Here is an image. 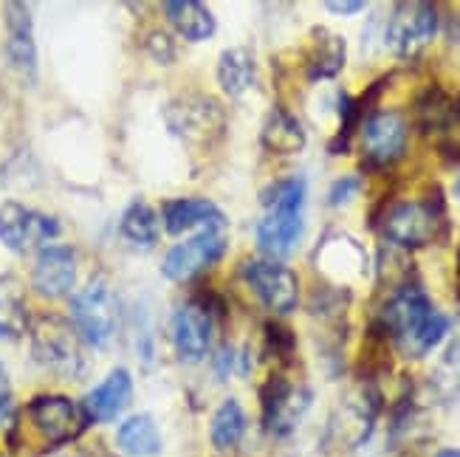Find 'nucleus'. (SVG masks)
Instances as JSON below:
<instances>
[{"instance_id":"1","label":"nucleus","mask_w":460,"mask_h":457,"mask_svg":"<svg viewBox=\"0 0 460 457\" xmlns=\"http://www.w3.org/2000/svg\"><path fill=\"white\" fill-rule=\"evenodd\" d=\"M376 328L410 359H424L449 336V316L435 308L421 283H402L378 311Z\"/></svg>"},{"instance_id":"2","label":"nucleus","mask_w":460,"mask_h":457,"mask_svg":"<svg viewBox=\"0 0 460 457\" xmlns=\"http://www.w3.org/2000/svg\"><path fill=\"white\" fill-rule=\"evenodd\" d=\"M305 201L308 184L303 175H288L260 195V204L266 207V212L260 217L254 237L260 251L269 254V260H286L303 243Z\"/></svg>"},{"instance_id":"3","label":"nucleus","mask_w":460,"mask_h":457,"mask_svg":"<svg viewBox=\"0 0 460 457\" xmlns=\"http://www.w3.org/2000/svg\"><path fill=\"white\" fill-rule=\"evenodd\" d=\"M385 241L398 249H424L435 237L447 234V201L444 189L432 187V195L421 198V201H395L382 212L378 221Z\"/></svg>"},{"instance_id":"4","label":"nucleus","mask_w":460,"mask_h":457,"mask_svg":"<svg viewBox=\"0 0 460 457\" xmlns=\"http://www.w3.org/2000/svg\"><path fill=\"white\" fill-rule=\"evenodd\" d=\"M164 119L170 130L181 138V142L195 145V147L215 145L226 130L224 105L207 93H184L172 99L164 108Z\"/></svg>"},{"instance_id":"5","label":"nucleus","mask_w":460,"mask_h":457,"mask_svg":"<svg viewBox=\"0 0 460 457\" xmlns=\"http://www.w3.org/2000/svg\"><path fill=\"white\" fill-rule=\"evenodd\" d=\"M31 353L46 370L63 375V379H76L85 370L83 336L59 316H43L31 328Z\"/></svg>"},{"instance_id":"6","label":"nucleus","mask_w":460,"mask_h":457,"mask_svg":"<svg viewBox=\"0 0 460 457\" xmlns=\"http://www.w3.org/2000/svg\"><path fill=\"white\" fill-rule=\"evenodd\" d=\"M71 320L76 333L91 347H108L116 333H119V303L102 277H93V280L74 294L71 300Z\"/></svg>"},{"instance_id":"7","label":"nucleus","mask_w":460,"mask_h":457,"mask_svg":"<svg viewBox=\"0 0 460 457\" xmlns=\"http://www.w3.org/2000/svg\"><path fill=\"white\" fill-rule=\"evenodd\" d=\"M410 142V125L395 110H373L362 125V162L358 170L378 172L402 162Z\"/></svg>"},{"instance_id":"8","label":"nucleus","mask_w":460,"mask_h":457,"mask_svg":"<svg viewBox=\"0 0 460 457\" xmlns=\"http://www.w3.org/2000/svg\"><path fill=\"white\" fill-rule=\"evenodd\" d=\"M441 31V14H438L435 4H398L387 20L385 29V40L387 48L402 57V59H412L421 54L432 40Z\"/></svg>"},{"instance_id":"9","label":"nucleus","mask_w":460,"mask_h":457,"mask_svg":"<svg viewBox=\"0 0 460 457\" xmlns=\"http://www.w3.org/2000/svg\"><path fill=\"white\" fill-rule=\"evenodd\" d=\"M311 407V390L303 384H294L288 375L274 373L260 387V412H263V426L269 435L286 438L291 435L303 415Z\"/></svg>"},{"instance_id":"10","label":"nucleus","mask_w":460,"mask_h":457,"mask_svg":"<svg viewBox=\"0 0 460 457\" xmlns=\"http://www.w3.org/2000/svg\"><path fill=\"white\" fill-rule=\"evenodd\" d=\"M243 280L254 296L274 313H291L299 305V280L294 268L279 260L257 257L243 266Z\"/></svg>"},{"instance_id":"11","label":"nucleus","mask_w":460,"mask_h":457,"mask_svg":"<svg viewBox=\"0 0 460 457\" xmlns=\"http://www.w3.org/2000/svg\"><path fill=\"white\" fill-rule=\"evenodd\" d=\"M226 251V229H204L184 243H175L162 263V274L170 283H187L212 263H217Z\"/></svg>"},{"instance_id":"12","label":"nucleus","mask_w":460,"mask_h":457,"mask_svg":"<svg viewBox=\"0 0 460 457\" xmlns=\"http://www.w3.org/2000/svg\"><path fill=\"white\" fill-rule=\"evenodd\" d=\"M212 328H215V316L204 300L178 305L172 313V345L178 359L187 365L204 362L212 350Z\"/></svg>"},{"instance_id":"13","label":"nucleus","mask_w":460,"mask_h":457,"mask_svg":"<svg viewBox=\"0 0 460 457\" xmlns=\"http://www.w3.org/2000/svg\"><path fill=\"white\" fill-rule=\"evenodd\" d=\"M57 234H59V224L51 215L29 209L17 201L0 204V243L6 249L23 254L43 241H51Z\"/></svg>"},{"instance_id":"14","label":"nucleus","mask_w":460,"mask_h":457,"mask_svg":"<svg viewBox=\"0 0 460 457\" xmlns=\"http://www.w3.org/2000/svg\"><path fill=\"white\" fill-rule=\"evenodd\" d=\"M29 415L49 444H68L85 429V412L66 395H37L29 404Z\"/></svg>"},{"instance_id":"15","label":"nucleus","mask_w":460,"mask_h":457,"mask_svg":"<svg viewBox=\"0 0 460 457\" xmlns=\"http://www.w3.org/2000/svg\"><path fill=\"white\" fill-rule=\"evenodd\" d=\"M76 251L66 243H51L37 251L31 268V286L46 300L68 296L76 286Z\"/></svg>"},{"instance_id":"16","label":"nucleus","mask_w":460,"mask_h":457,"mask_svg":"<svg viewBox=\"0 0 460 457\" xmlns=\"http://www.w3.org/2000/svg\"><path fill=\"white\" fill-rule=\"evenodd\" d=\"M6 57L12 68L26 79L34 83L37 76V46H34V20L26 4H9L6 6Z\"/></svg>"},{"instance_id":"17","label":"nucleus","mask_w":460,"mask_h":457,"mask_svg":"<svg viewBox=\"0 0 460 457\" xmlns=\"http://www.w3.org/2000/svg\"><path fill=\"white\" fill-rule=\"evenodd\" d=\"M133 399V375L125 367H116L105 375L102 384H96L88 399L83 404V412L88 421L96 424H111L116 421L119 415L125 412V407Z\"/></svg>"},{"instance_id":"18","label":"nucleus","mask_w":460,"mask_h":457,"mask_svg":"<svg viewBox=\"0 0 460 457\" xmlns=\"http://www.w3.org/2000/svg\"><path fill=\"white\" fill-rule=\"evenodd\" d=\"M162 221L170 234H184L190 229H226L224 209L207 198H172L162 204Z\"/></svg>"},{"instance_id":"19","label":"nucleus","mask_w":460,"mask_h":457,"mask_svg":"<svg viewBox=\"0 0 460 457\" xmlns=\"http://www.w3.org/2000/svg\"><path fill=\"white\" fill-rule=\"evenodd\" d=\"M348 63V43L342 34L325 26L311 29V43L305 54V79L308 83H325L342 74Z\"/></svg>"},{"instance_id":"20","label":"nucleus","mask_w":460,"mask_h":457,"mask_svg":"<svg viewBox=\"0 0 460 457\" xmlns=\"http://www.w3.org/2000/svg\"><path fill=\"white\" fill-rule=\"evenodd\" d=\"M314 260L319 263V268H325L328 277L339 283H348L353 277L365 274V266H367V257H365V249L358 246L353 237H325V243L319 246Z\"/></svg>"},{"instance_id":"21","label":"nucleus","mask_w":460,"mask_h":457,"mask_svg":"<svg viewBox=\"0 0 460 457\" xmlns=\"http://www.w3.org/2000/svg\"><path fill=\"white\" fill-rule=\"evenodd\" d=\"M260 142L269 153L277 155H294V153H303L305 150V127L299 125V119L283 108V105H274L266 119H263V130H260Z\"/></svg>"},{"instance_id":"22","label":"nucleus","mask_w":460,"mask_h":457,"mask_svg":"<svg viewBox=\"0 0 460 457\" xmlns=\"http://www.w3.org/2000/svg\"><path fill=\"white\" fill-rule=\"evenodd\" d=\"M215 76L221 83V91L232 99L246 96L257 83V63L254 54L246 46H232L217 57Z\"/></svg>"},{"instance_id":"23","label":"nucleus","mask_w":460,"mask_h":457,"mask_svg":"<svg viewBox=\"0 0 460 457\" xmlns=\"http://www.w3.org/2000/svg\"><path fill=\"white\" fill-rule=\"evenodd\" d=\"M164 12L172 29L184 40H190V43H207L217 31L215 14L204 4H198V0H170V4H164Z\"/></svg>"},{"instance_id":"24","label":"nucleus","mask_w":460,"mask_h":457,"mask_svg":"<svg viewBox=\"0 0 460 457\" xmlns=\"http://www.w3.org/2000/svg\"><path fill=\"white\" fill-rule=\"evenodd\" d=\"M29 333L26 291L14 274H0V336L20 339Z\"/></svg>"},{"instance_id":"25","label":"nucleus","mask_w":460,"mask_h":457,"mask_svg":"<svg viewBox=\"0 0 460 457\" xmlns=\"http://www.w3.org/2000/svg\"><path fill=\"white\" fill-rule=\"evenodd\" d=\"M116 444L128 457H155L162 454L164 441L158 424L153 421V415H130V418L119 426L116 432Z\"/></svg>"},{"instance_id":"26","label":"nucleus","mask_w":460,"mask_h":457,"mask_svg":"<svg viewBox=\"0 0 460 457\" xmlns=\"http://www.w3.org/2000/svg\"><path fill=\"white\" fill-rule=\"evenodd\" d=\"M119 232H122V237L130 246H136V249H153L158 243L162 226H158V217H155L150 204L136 201V204H130L125 209L122 224H119Z\"/></svg>"},{"instance_id":"27","label":"nucleus","mask_w":460,"mask_h":457,"mask_svg":"<svg viewBox=\"0 0 460 457\" xmlns=\"http://www.w3.org/2000/svg\"><path fill=\"white\" fill-rule=\"evenodd\" d=\"M415 119H418V125H421L424 133L449 130L455 125V110H452V99L447 96V91L438 88V85H429L418 93Z\"/></svg>"},{"instance_id":"28","label":"nucleus","mask_w":460,"mask_h":457,"mask_svg":"<svg viewBox=\"0 0 460 457\" xmlns=\"http://www.w3.org/2000/svg\"><path fill=\"white\" fill-rule=\"evenodd\" d=\"M246 435V412L234 399H226L212 415V426H209V441L215 449H234Z\"/></svg>"},{"instance_id":"29","label":"nucleus","mask_w":460,"mask_h":457,"mask_svg":"<svg viewBox=\"0 0 460 457\" xmlns=\"http://www.w3.org/2000/svg\"><path fill=\"white\" fill-rule=\"evenodd\" d=\"M432 384L444 401H460V328L452 333L449 345L444 347V356L432 375Z\"/></svg>"},{"instance_id":"30","label":"nucleus","mask_w":460,"mask_h":457,"mask_svg":"<svg viewBox=\"0 0 460 457\" xmlns=\"http://www.w3.org/2000/svg\"><path fill=\"white\" fill-rule=\"evenodd\" d=\"M266 350L274 359H291L294 350H296V336L291 328L279 325V322H269L266 325Z\"/></svg>"},{"instance_id":"31","label":"nucleus","mask_w":460,"mask_h":457,"mask_svg":"<svg viewBox=\"0 0 460 457\" xmlns=\"http://www.w3.org/2000/svg\"><path fill=\"white\" fill-rule=\"evenodd\" d=\"M362 189V175H342L328 189V207H345Z\"/></svg>"},{"instance_id":"32","label":"nucleus","mask_w":460,"mask_h":457,"mask_svg":"<svg viewBox=\"0 0 460 457\" xmlns=\"http://www.w3.org/2000/svg\"><path fill=\"white\" fill-rule=\"evenodd\" d=\"M147 51L158 59V63H175V43L167 31L147 34Z\"/></svg>"},{"instance_id":"33","label":"nucleus","mask_w":460,"mask_h":457,"mask_svg":"<svg viewBox=\"0 0 460 457\" xmlns=\"http://www.w3.org/2000/svg\"><path fill=\"white\" fill-rule=\"evenodd\" d=\"M9 412H12V382L6 367L0 365V424L9 421Z\"/></svg>"},{"instance_id":"34","label":"nucleus","mask_w":460,"mask_h":457,"mask_svg":"<svg viewBox=\"0 0 460 457\" xmlns=\"http://www.w3.org/2000/svg\"><path fill=\"white\" fill-rule=\"evenodd\" d=\"M365 0H325V9L331 14H339V17H350V14H358L365 12Z\"/></svg>"},{"instance_id":"35","label":"nucleus","mask_w":460,"mask_h":457,"mask_svg":"<svg viewBox=\"0 0 460 457\" xmlns=\"http://www.w3.org/2000/svg\"><path fill=\"white\" fill-rule=\"evenodd\" d=\"M455 294H457V303H460V251H457V268H455Z\"/></svg>"},{"instance_id":"36","label":"nucleus","mask_w":460,"mask_h":457,"mask_svg":"<svg viewBox=\"0 0 460 457\" xmlns=\"http://www.w3.org/2000/svg\"><path fill=\"white\" fill-rule=\"evenodd\" d=\"M435 457H460V449H452V446H449V449H441Z\"/></svg>"},{"instance_id":"37","label":"nucleus","mask_w":460,"mask_h":457,"mask_svg":"<svg viewBox=\"0 0 460 457\" xmlns=\"http://www.w3.org/2000/svg\"><path fill=\"white\" fill-rule=\"evenodd\" d=\"M452 110H455V122H460V96L452 99Z\"/></svg>"},{"instance_id":"38","label":"nucleus","mask_w":460,"mask_h":457,"mask_svg":"<svg viewBox=\"0 0 460 457\" xmlns=\"http://www.w3.org/2000/svg\"><path fill=\"white\" fill-rule=\"evenodd\" d=\"M455 192H457V198H460V175H457V184H455Z\"/></svg>"}]
</instances>
